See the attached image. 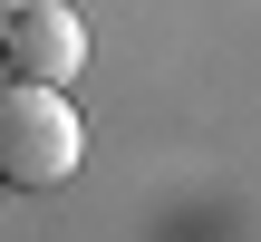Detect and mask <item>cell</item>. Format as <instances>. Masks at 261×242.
I'll return each instance as SVG.
<instances>
[{"label": "cell", "mask_w": 261, "mask_h": 242, "mask_svg": "<svg viewBox=\"0 0 261 242\" xmlns=\"http://www.w3.org/2000/svg\"><path fill=\"white\" fill-rule=\"evenodd\" d=\"M77 155H87V126H77V107H68L58 87H39V78L0 87V184H10V194L68 184Z\"/></svg>", "instance_id": "cell-1"}, {"label": "cell", "mask_w": 261, "mask_h": 242, "mask_svg": "<svg viewBox=\"0 0 261 242\" xmlns=\"http://www.w3.org/2000/svg\"><path fill=\"white\" fill-rule=\"evenodd\" d=\"M0 68H19V78H39V87H68V78L87 68V19H77L68 0H29V10H10V29H0Z\"/></svg>", "instance_id": "cell-2"}]
</instances>
